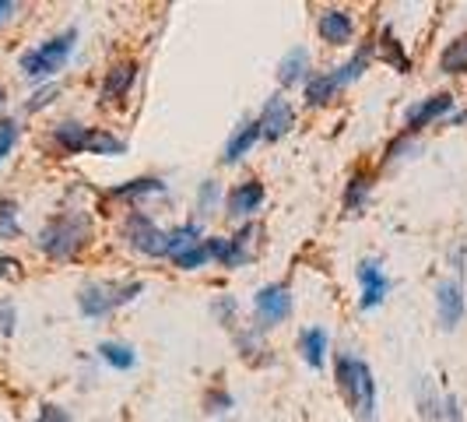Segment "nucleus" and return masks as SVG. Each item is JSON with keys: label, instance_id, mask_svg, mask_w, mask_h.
Masks as SVG:
<instances>
[{"label": "nucleus", "instance_id": "nucleus-1", "mask_svg": "<svg viewBox=\"0 0 467 422\" xmlns=\"http://www.w3.org/2000/svg\"><path fill=\"white\" fill-rule=\"evenodd\" d=\"M92 239V215L81 208L57 211L47 226L36 236V247L53 260H70L78 258Z\"/></svg>", "mask_w": 467, "mask_h": 422}, {"label": "nucleus", "instance_id": "nucleus-2", "mask_svg": "<svg viewBox=\"0 0 467 422\" xmlns=\"http://www.w3.org/2000/svg\"><path fill=\"white\" fill-rule=\"evenodd\" d=\"M334 380H337V391L348 401L355 422H376V380L369 363L351 352H341L334 359Z\"/></svg>", "mask_w": 467, "mask_h": 422}, {"label": "nucleus", "instance_id": "nucleus-3", "mask_svg": "<svg viewBox=\"0 0 467 422\" xmlns=\"http://www.w3.org/2000/svg\"><path fill=\"white\" fill-rule=\"evenodd\" d=\"M140 292H144V281H88L81 292H78V306L85 317H109L119 306L134 303Z\"/></svg>", "mask_w": 467, "mask_h": 422}, {"label": "nucleus", "instance_id": "nucleus-4", "mask_svg": "<svg viewBox=\"0 0 467 422\" xmlns=\"http://www.w3.org/2000/svg\"><path fill=\"white\" fill-rule=\"evenodd\" d=\"M74 43H78V32L67 28V32H60V36L47 39L43 47L25 49L22 60H18V64H22V74L28 78V81H47V78H53L57 70L67 68L70 53H74Z\"/></svg>", "mask_w": 467, "mask_h": 422}, {"label": "nucleus", "instance_id": "nucleus-5", "mask_svg": "<svg viewBox=\"0 0 467 422\" xmlns=\"http://www.w3.org/2000/svg\"><path fill=\"white\" fill-rule=\"evenodd\" d=\"M260 236H264V229H260L257 222H246V226H243L235 236H229V239H222V236H208V239H204V247H208V254L218 260V264H225V268H239V264H250V260L257 258Z\"/></svg>", "mask_w": 467, "mask_h": 422}, {"label": "nucleus", "instance_id": "nucleus-6", "mask_svg": "<svg viewBox=\"0 0 467 422\" xmlns=\"http://www.w3.org/2000/svg\"><path fill=\"white\" fill-rule=\"evenodd\" d=\"M415 401H419V412L425 422H464V412H461V401L453 395L440 391L432 380L421 376L415 384Z\"/></svg>", "mask_w": 467, "mask_h": 422}, {"label": "nucleus", "instance_id": "nucleus-7", "mask_svg": "<svg viewBox=\"0 0 467 422\" xmlns=\"http://www.w3.org/2000/svg\"><path fill=\"white\" fill-rule=\"evenodd\" d=\"M254 313H257V328L267 331L281 324V321H288V313H292V289L285 285V281H271V285H264L257 292V300H254Z\"/></svg>", "mask_w": 467, "mask_h": 422}, {"label": "nucleus", "instance_id": "nucleus-8", "mask_svg": "<svg viewBox=\"0 0 467 422\" xmlns=\"http://www.w3.org/2000/svg\"><path fill=\"white\" fill-rule=\"evenodd\" d=\"M123 236H127V243H130L138 254L165 258V229H159V226L151 222V215L130 211L127 222H123Z\"/></svg>", "mask_w": 467, "mask_h": 422}, {"label": "nucleus", "instance_id": "nucleus-9", "mask_svg": "<svg viewBox=\"0 0 467 422\" xmlns=\"http://www.w3.org/2000/svg\"><path fill=\"white\" fill-rule=\"evenodd\" d=\"M292 123H296V113H292V106L285 102V95H271L267 102H264V110H260V138L264 141H281L288 131H292Z\"/></svg>", "mask_w": 467, "mask_h": 422}, {"label": "nucleus", "instance_id": "nucleus-10", "mask_svg": "<svg viewBox=\"0 0 467 422\" xmlns=\"http://www.w3.org/2000/svg\"><path fill=\"white\" fill-rule=\"evenodd\" d=\"M358 285H362V300L358 306L362 310H376V306L387 300V292H390V279H387V271H383V264L373 258H366L358 264Z\"/></svg>", "mask_w": 467, "mask_h": 422}, {"label": "nucleus", "instance_id": "nucleus-11", "mask_svg": "<svg viewBox=\"0 0 467 422\" xmlns=\"http://www.w3.org/2000/svg\"><path fill=\"white\" fill-rule=\"evenodd\" d=\"M436 317L443 331H453L464 317V285L461 279H450L436 285Z\"/></svg>", "mask_w": 467, "mask_h": 422}, {"label": "nucleus", "instance_id": "nucleus-12", "mask_svg": "<svg viewBox=\"0 0 467 422\" xmlns=\"http://www.w3.org/2000/svg\"><path fill=\"white\" fill-rule=\"evenodd\" d=\"M453 110V95L440 92V95H429L425 102H419L415 110H408V134H419L421 127H429L432 120L446 117Z\"/></svg>", "mask_w": 467, "mask_h": 422}, {"label": "nucleus", "instance_id": "nucleus-13", "mask_svg": "<svg viewBox=\"0 0 467 422\" xmlns=\"http://www.w3.org/2000/svg\"><path fill=\"white\" fill-rule=\"evenodd\" d=\"M92 131L95 127H85V123H78V120H64V123L53 127V141H57L60 152L81 155V152H88V144H92Z\"/></svg>", "mask_w": 467, "mask_h": 422}, {"label": "nucleus", "instance_id": "nucleus-14", "mask_svg": "<svg viewBox=\"0 0 467 422\" xmlns=\"http://www.w3.org/2000/svg\"><path fill=\"white\" fill-rule=\"evenodd\" d=\"M134 81H138V64H117V68L106 70L99 99L102 102H117V99H123V95L134 89Z\"/></svg>", "mask_w": 467, "mask_h": 422}, {"label": "nucleus", "instance_id": "nucleus-15", "mask_svg": "<svg viewBox=\"0 0 467 422\" xmlns=\"http://www.w3.org/2000/svg\"><path fill=\"white\" fill-rule=\"evenodd\" d=\"M320 36L334 47H348L351 36H355V22H351L348 11H337V7L324 11L320 15Z\"/></svg>", "mask_w": 467, "mask_h": 422}, {"label": "nucleus", "instance_id": "nucleus-16", "mask_svg": "<svg viewBox=\"0 0 467 422\" xmlns=\"http://www.w3.org/2000/svg\"><path fill=\"white\" fill-rule=\"evenodd\" d=\"M260 205H264V187H260L257 180H246V184H239V187L229 194V201H225V208H229V218H246V215H254Z\"/></svg>", "mask_w": 467, "mask_h": 422}, {"label": "nucleus", "instance_id": "nucleus-17", "mask_svg": "<svg viewBox=\"0 0 467 422\" xmlns=\"http://www.w3.org/2000/svg\"><path fill=\"white\" fill-rule=\"evenodd\" d=\"M278 81L285 89H292L299 81H309V49L296 47L285 53V60L278 64Z\"/></svg>", "mask_w": 467, "mask_h": 422}, {"label": "nucleus", "instance_id": "nucleus-18", "mask_svg": "<svg viewBox=\"0 0 467 422\" xmlns=\"http://www.w3.org/2000/svg\"><path fill=\"white\" fill-rule=\"evenodd\" d=\"M327 331L324 328H306L303 334H299V352H303V359L313 366V370H320L324 363H327Z\"/></svg>", "mask_w": 467, "mask_h": 422}, {"label": "nucleus", "instance_id": "nucleus-19", "mask_svg": "<svg viewBox=\"0 0 467 422\" xmlns=\"http://www.w3.org/2000/svg\"><path fill=\"white\" fill-rule=\"evenodd\" d=\"M165 184L162 180H155V176H140V180H127V184H119V187L109 190V197H117V201H140V197H162L165 194Z\"/></svg>", "mask_w": 467, "mask_h": 422}, {"label": "nucleus", "instance_id": "nucleus-20", "mask_svg": "<svg viewBox=\"0 0 467 422\" xmlns=\"http://www.w3.org/2000/svg\"><path fill=\"white\" fill-rule=\"evenodd\" d=\"M257 141H260L257 120H243V123H239V131H235L233 138H229V144H225V163L229 165L239 163V159H243Z\"/></svg>", "mask_w": 467, "mask_h": 422}, {"label": "nucleus", "instance_id": "nucleus-21", "mask_svg": "<svg viewBox=\"0 0 467 422\" xmlns=\"http://www.w3.org/2000/svg\"><path fill=\"white\" fill-rule=\"evenodd\" d=\"M201 239H204V233H201V226H197V222H187V226L169 229V233H165V258H180L183 250L197 247Z\"/></svg>", "mask_w": 467, "mask_h": 422}, {"label": "nucleus", "instance_id": "nucleus-22", "mask_svg": "<svg viewBox=\"0 0 467 422\" xmlns=\"http://www.w3.org/2000/svg\"><path fill=\"white\" fill-rule=\"evenodd\" d=\"M369 60H373V47H362L355 57H351L348 64H341L337 70H330V74H334V81H337V89H345V85H351L355 78H362V70L369 68Z\"/></svg>", "mask_w": 467, "mask_h": 422}, {"label": "nucleus", "instance_id": "nucleus-23", "mask_svg": "<svg viewBox=\"0 0 467 422\" xmlns=\"http://www.w3.org/2000/svg\"><path fill=\"white\" fill-rule=\"evenodd\" d=\"M334 95H337L334 74H317V78L306 81V102H309V106H327Z\"/></svg>", "mask_w": 467, "mask_h": 422}, {"label": "nucleus", "instance_id": "nucleus-24", "mask_svg": "<svg viewBox=\"0 0 467 422\" xmlns=\"http://www.w3.org/2000/svg\"><path fill=\"white\" fill-rule=\"evenodd\" d=\"M440 70H443V74H464L467 70V36H457L453 43H446L443 57H440Z\"/></svg>", "mask_w": 467, "mask_h": 422}, {"label": "nucleus", "instance_id": "nucleus-25", "mask_svg": "<svg viewBox=\"0 0 467 422\" xmlns=\"http://www.w3.org/2000/svg\"><path fill=\"white\" fill-rule=\"evenodd\" d=\"M99 359L109 363L113 370H130V366L138 363L134 349H130V345H119V342H102V345H99Z\"/></svg>", "mask_w": 467, "mask_h": 422}, {"label": "nucleus", "instance_id": "nucleus-26", "mask_svg": "<svg viewBox=\"0 0 467 422\" xmlns=\"http://www.w3.org/2000/svg\"><path fill=\"white\" fill-rule=\"evenodd\" d=\"M366 197H369V176L366 173H355L348 190H345V208H348V215H358V211L366 208Z\"/></svg>", "mask_w": 467, "mask_h": 422}, {"label": "nucleus", "instance_id": "nucleus-27", "mask_svg": "<svg viewBox=\"0 0 467 422\" xmlns=\"http://www.w3.org/2000/svg\"><path fill=\"white\" fill-rule=\"evenodd\" d=\"M379 57H383L387 64H394L398 70H411V60L404 57V49H400V43L390 36V32H383V36H379Z\"/></svg>", "mask_w": 467, "mask_h": 422}, {"label": "nucleus", "instance_id": "nucleus-28", "mask_svg": "<svg viewBox=\"0 0 467 422\" xmlns=\"http://www.w3.org/2000/svg\"><path fill=\"white\" fill-rule=\"evenodd\" d=\"M88 152H92V155H123V152H127V144H123L119 138H113L109 131H99V127H95Z\"/></svg>", "mask_w": 467, "mask_h": 422}, {"label": "nucleus", "instance_id": "nucleus-29", "mask_svg": "<svg viewBox=\"0 0 467 422\" xmlns=\"http://www.w3.org/2000/svg\"><path fill=\"white\" fill-rule=\"evenodd\" d=\"M18 233H22L18 205L15 201H0V239H15Z\"/></svg>", "mask_w": 467, "mask_h": 422}, {"label": "nucleus", "instance_id": "nucleus-30", "mask_svg": "<svg viewBox=\"0 0 467 422\" xmlns=\"http://www.w3.org/2000/svg\"><path fill=\"white\" fill-rule=\"evenodd\" d=\"M176 260V268H183V271H197V268H204L211 260V254H208V247H204V239L197 243V247H190V250H183L180 258H172Z\"/></svg>", "mask_w": 467, "mask_h": 422}, {"label": "nucleus", "instance_id": "nucleus-31", "mask_svg": "<svg viewBox=\"0 0 467 422\" xmlns=\"http://www.w3.org/2000/svg\"><path fill=\"white\" fill-rule=\"evenodd\" d=\"M18 134H22V127H18V120L4 117L0 120V163L15 152V144H18Z\"/></svg>", "mask_w": 467, "mask_h": 422}, {"label": "nucleus", "instance_id": "nucleus-32", "mask_svg": "<svg viewBox=\"0 0 467 422\" xmlns=\"http://www.w3.org/2000/svg\"><path fill=\"white\" fill-rule=\"evenodd\" d=\"M218 201H222V187H218V180H204L201 190H197V211H201V215H211Z\"/></svg>", "mask_w": 467, "mask_h": 422}, {"label": "nucleus", "instance_id": "nucleus-33", "mask_svg": "<svg viewBox=\"0 0 467 422\" xmlns=\"http://www.w3.org/2000/svg\"><path fill=\"white\" fill-rule=\"evenodd\" d=\"M211 310H214V317H218L225 328H233V324H235V321H233V317H235V300H233V296H218Z\"/></svg>", "mask_w": 467, "mask_h": 422}, {"label": "nucleus", "instance_id": "nucleus-34", "mask_svg": "<svg viewBox=\"0 0 467 422\" xmlns=\"http://www.w3.org/2000/svg\"><path fill=\"white\" fill-rule=\"evenodd\" d=\"M57 95H60V85H47V89H39V92H36L32 99H28V102H25V110H28V113H36V110L49 106Z\"/></svg>", "mask_w": 467, "mask_h": 422}, {"label": "nucleus", "instance_id": "nucleus-35", "mask_svg": "<svg viewBox=\"0 0 467 422\" xmlns=\"http://www.w3.org/2000/svg\"><path fill=\"white\" fill-rule=\"evenodd\" d=\"M36 422H70V416H67V408H60V405H43L39 408V416H36Z\"/></svg>", "mask_w": 467, "mask_h": 422}, {"label": "nucleus", "instance_id": "nucleus-36", "mask_svg": "<svg viewBox=\"0 0 467 422\" xmlns=\"http://www.w3.org/2000/svg\"><path fill=\"white\" fill-rule=\"evenodd\" d=\"M229 408H233V395H229V391H222V387H218V391H211L208 412H229Z\"/></svg>", "mask_w": 467, "mask_h": 422}, {"label": "nucleus", "instance_id": "nucleus-37", "mask_svg": "<svg viewBox=\"0 0 467 422\" xmlns=\"http://www.w3.org/2000/svg\"><path fill=\"white\" fill-rule=\"evenodd\" d=\"M0 331H4V334L15 331V310H11L7 303H0Z\"/></svg>", "mask_w": 467, "mask_h": 422}, {"label": "nucleus", "instance_id": "nucleus-38", "mask_svg": "<svg viewBox=\"0 0 467 422\" xmlns=\"http://www.w3.org/2000/svg\"><path fill=\"white\" fill-rule=\"evenodd\" d=\"M15 271H18V260H15V258H4V254H0V279H11Z\"/></svg>", "mask_w": 467, "mask_h": 422}, {"label": "nucleus", "instance_id": "nucleus-39", "mask_svg": "<svg viewBox=\"0 0 467 422\" xmlns=\"http://www.w3.org/2000/svg\"><path fill=\"white\" fill-rule=\"evenodd\" d=\"M15 11H18V4H11V0H0V25L7 22Z\"/></svg>", "mask_w": 467, "mask_h": 422}, {"label": "nucleus", "instance_id": "nucleus-40", "mask_svg": "<svg viewBox=\"0 0 467 422\" xmlns=\"http://www.w3.org/2000/svg\"><path fill=\"white\" fill-rule=\"evenodd\" d=\"M4 102H7V95H4V89H0V110H4Z\"/></svg>", "mask_w": 467, "mask_h": 422}]
</instances>
